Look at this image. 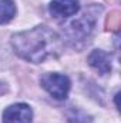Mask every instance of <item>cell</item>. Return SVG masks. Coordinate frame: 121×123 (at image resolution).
I'll use <instances>...</instances> for the list:
<instances>
[{
	"label": "cell",
	"mask_w": 121,
	"mask_h": 123,
	"mask_svg": "<svg viewBox=\"0 0 121 123\" xmlns=\"http://www.w3.org/2000/svg\"><path fill=\"white\" fill-rule=\"evenodd\" d=\"M14 52L33 63H40L49 56H53L60 49V39L46 26H37L31 30L17 33L11 39Z\"/></svg>",
	"instance_id": "6da1fadb"
},
{
	"label": "cell",
	"mask_w": 121,
	"mask_h": 123,
	"mask_svg": "<svg viewBox=\"0 0 121 123\" xmlns=\"http://www.w3.org/2000/svg\"><path fill=\"white\" fill-rule=\"evenodd\" d=\"M41 86L50 93L54 99L64 100L70 92V80L67 76L60 73H47L40 79Z\"/></svg>",
	"instance_id": "7a4b0ae2"
},
{
	"label": "cell",
	"mask_w": 121,
	"mask_h": 123,
	"mask_svg": "<svg viewBox=\"0 0 121 123\" xmlns=\"http://www.w3.org/2000/svg\"><path fill=\"white\" fill-rule=\"evenodd\" d=\"M33 112L26 103H16L3 112V123H31Z\"/></svg>",
	"instance_id": "3957f363"
},
{
	"label": "cell",
	"mask_w": 121,
	"mask_h": 123,
	"mask_svg": "<svg viewBox=\"0 0 121 123\" xmlns=\"http://www.w3.org/2000/svg\"><path fill=\"white\" fill-rule=\"evenodd\" d=\"M80 9L78 0H53L49 6L50 13L54 17H70Z\"/></svg>",
	"instance_id": "277c9868"
},
{
	"label": "cell",
	"mask_w": 121,
	"mask_h": 123,
	"mask_svg": "<svg viewBox=\"0 0 121 123\" xmlns=\"http://www.w3.org/2000/svg\"><path fill=\"white\" fill-rule=\"evenodd\" d=\"M88 64L101 74L110 73L111 72V55L104 50H94L88 56Z\"/></svg>",
	"instance_id": "5b68a950"
},
{
	"label": "cell",
	"mask_w": 121,
	"mask_h": 123,
	"mask_svg": "<svg viewBox=\"0 0 121 123\" xmlns=\"http://www.w3.org/2000/svg\"><path fill=\"white\" fill-rule=\"evenodd\" d=\"M16 14V4L13 0H0V25L10 22Z\"/></svg>",
	"instance_id": "8992f818"
},
{
	"label": "cell",
	"mask_w": 121,
	"mask_h": 123,
	"mask_svg": "<svg viewBox=\"0 0 121 123\" xmlns=\"http://www.w3.org/2000/svg\"><path fill=\"white\" fill-rule=\"evenodd\" d=\"M7 90V87H6V85L3 83V82H0V94H3V93Z\"/></svg>",
	"instance_id": "52a82bcc"
}]
</instances>
